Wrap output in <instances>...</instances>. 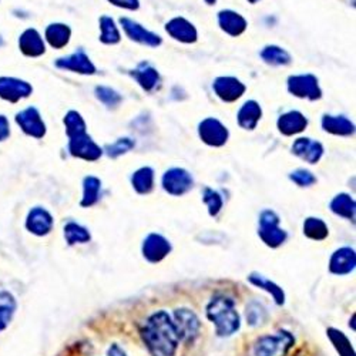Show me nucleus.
I'll list each match as a JSON object with an SVG mask.
<instances>
[{
	"mask_svg": "<svg viewBox=\"0 0 356 356\" xmlns=\"http://www.w3.org/2000/svg\"><path fill=\"white\" fill-rule=\"evenodd\" d=\"M16 309V298L9 291H0V332H3L10 325Z\"/></svg>",
	"mask_w": 356,
	"mask_h": 356,
	"instance_id": "obj_24",
	"label": "nucleus"
},
{
	"mask_svg": "<svg viewBox=\"0 0 356 356\" xmlns=\"http://www.w3.org/2000/svg\"><path fill=\"white\" fill-rule=\"evenodd\" d=\"M110 3L115 6L128 9V10H137L139 9V0H108Z\"/></svg>",
	"mask_w": 356,
	"mask_h": 356,
	"instance_id": "obj_43",
	"label": "nucleus"
},
{
	"mask_svg": "<svg viewBox=\"0 0 356 356\" xmlns=\"http://www.w3.org/2000/svg\"><path fill=\"white\" fill-rule=\"evenodd\" d=\"M328 336L331 342L333 344L335 349L338 351V353L341 356H355V351L351 345V342L348 341L346 336L344 335V332L338 331V329H333V328H329L328 329Z\"/></svg>",
	"mask_w": 356,
	"mask_h": 356,
	"instance_id": "obj_36",
	"label": "nucleus"
},
{
	"mask_svg": "<svg viewBox=\"0 0 356 356\" xmlns=\"http://www.w3.org/2000/svg\"><path fill=\"white\" fill-rule=\"evenodd\" d=\"M133 147H134V143L131 141L130 139H120V140H117L116 143H113V144L107 147V154H108L110 157L116 158V157H119V156H121V154L130 152V150L133 148Z\"/></svg>",
	"mask_w": 356,
	"mask_h": 356,
	"instance_id": "obj_40",
	"label": "nucleus"
},
{
	"mask_svg": "<svg viewBox=\"0 0 356 356\" xmlns=\"http://www.w3.org/2000/svg\"><path fill=\"white\" fill-rule=\"evenodd\" d=\"M295 340L287 331H279L275 335L264 336L255 345L257 356H285L292 348Z\"/></svg>",
	"mask_w": 356,
	"mask_h": 356,
	"instance_id": "obj_3",
	"label": "nucleus"
},
{
	"mask_svg": "<svg viewBox=\"0 0 356 356\" xmlns=\"http://www.w3.org/2000/svg\"><path fill=\"white\" fill-rule=\"evenodd\" d=\"M205 2H207L209 5H213V3H215V0H205Z\"/></svg>",
	"mask_w": 356,
	"mask_h": 356,
	"instance_id": "obj_46",
	"label": "nucleus"
},
{
	"mask_svg": "<svg viewBox=\"0 0 356 356\" xmlns=\"http://www.w3.org/2000/svg\"><path fill=\"white\" fill-rule=\"evenodd\" d=\"M64 238L69 246H74V244H86L90 241V233L82 227L80 224L69 222L64 227Z\"/></svg>",
	"mask_w": 356,
	"mask_h": 356,
	"instance_id": "obj_34",
	"label": "nucleus"
},
{
	"mask_svg": "<svg viewBox=\"0 0 356 356\" xmlns=\"http://www.w3.org/2000/svg\"><path fill=\"white\" fill-rule=\"evenodd\" d=\"M69 152L73 157L83 158L86 161H96L102 157V148L86 133L70 139Z\"/></svg>",
	"mask_w": 356,
	"mask_h": 356,
	"instance_id": "obj_9",
	"label": "nucleus"
},
{
	"mask_svg": "<svg viewBox=\"0 0 356 356\" xmlns=\"http://www.w3.org/2000/svg\"><path fill=\"white\" fill-rule=\"evenodd\" d=\"M56 66H58L59 69L70 70V71L80 73V74H95L96 73L95 64L91 63L90 58L84 53V50H78L76 53L67 56V58L59 59L58 62H56Z\"/></svg>",
	"mask_w": 356,
	"mask_h": 356,
	"instance_id": "obj_16",
	"label": "nucleus"
},
{
	"mask_svg": "<svg viewBox=\"0 0 356 356\" xmlns=\"http://www.w3.org/2000/svg\"><path fill=\"white\" fill-rule=\"evenodd\" d=\"M96 96L102 103H104L108 107H115L121 102V97L116 90L110 88V87H104V86L96 87Z\"/></svg>",
	"mask_w": 356,
	"mask_h": 356,
	"instance_id": "obj_38",
	"label": "nucleus"
},
{
	"mask_svg": "<svg viewBox=\"0 0 356 356\" xmlns=\"http://www.w3.org/2000/svg\"><path fill=\"white\" fill-rule=\"evenodd\" d=\"M141 335L153 356H174L180 344L174 322L165 311H158L150 316Z\"/></svg>",
	"mask_w": 356,
	"mask_h": 356,
	"instance_id": "obj_1",
	"label": "nucleus"
},
{
	"mask_svg": "<svg viewBox=\"0 0 356 356\" xmlns=\"http://www.w3.org/2000/svg\"><path fill=\"white\" fill-rule=\"evenodd\" d=\"M10 136V126H9V120L0 115V141L8 140Z\"/></svg>",
	"mask_w": 356,
	"mask_h": 356,
	"instance_id": "obj_44",
	"label": "nucleus"
},
{
	"mask_svg": "<svg viewBox=\"0 0 356 356\" xmlns=\"http://www.w3.org/2000/svg\"><path fill=\"white\" fill-rule=\"evenodd\" d=\"M291 180H292L295 184H298L299 187H309V185H312V184L316 182L315 176H313L311 171L305 170V168H299V170L294 171V173L291 174Z\"/></svg>",
	"mask_w": 356,
	"mask_h": 356,
	"instance_id": "obj_41",
	"label": "nucleus"
},
{
	"mask_svg": "<svg viewBox=\"0 0 356 356\" xmlns=\"http://www.w3.org/2000/svg\"><path fill=\"white\" fill-rule=\"evenodd\" d=\"M248 281H250L251 284H254L255 287L262 288V289H265L267 292H270V294L272 295V298L275 299V302H276L278 305H284V302H285V294H284L283 288H279L276 284L272 283V281L267 279L265 276H262V275H259V274H251V275L248 276Z\"/></svg>",
	"mask_w": 356,
	"mask_h": 356,
	"instance_id": "obj_28",
	"label": "nucleus"
},
{
	"mask_svg": "<svg viewBox=\"0 0 356 356\" xmlns=\"http://www.w3.org/2000/svg\"><path fill=\"white\" fill-rule=\"evenodd\" d=\"M213 88L215 91V95L222 102H227V103H233L238 100L244 93H246V86L235 78H218L215 79Z\"/></svg>",
	"mask_w": 356,
	"mask_h": 356,
	"instance_id": "obj_15",
	"label": "nucleus"
},
{
	"mask_svg": "<svg viewBox=\"0 0 356 356\" xmlns=\"http://www.w3.org/2000/svg\"><path fill=\"white\" fill-rule=\"evenodd\" d=\"M331 210L336 215L344 217L346 219H353L355 218V201L348 194H340L332 200Z\"/></svg>",
	"mask_w": 356,
	"mask_h": 356,
	"instance_id": "obj_31",
	"label": "nucleus"
},
{
	"mask_svg": "<svg viewBox=\"0 0 356 356\" xmlns=\"http://www.w3.org/2000/svg\"><path fill=\"white\" fill-rule=\"evenodd\" d=\"M64 126L69 139L86 133V123L78 111H69L64 117Z\"/></svg>",
	"mask_w": 356,
	"mask_h": 356,
	"instance_id": "obj_37",
	"label": "nucleus"
},
{
	"mask_svg": "<svg viewBox=\"0 0 356 356\" xmlns=\"http://www.w3.org/2000/svg\"><path fill=\"white\" fill-rule=\"evenodd\" d=\"M218 23L221 29L230 36H239L247 29V21L239 13L233 10H222L218 13Z\"/></svg>",
	"mask_w": 356,
	"mask_h": 356,
	"instance_id": "obj_22",
	"label": "nucleus"
},
{
	"mask_svg": "<svg viewBox=\"0 0 356 356\" xmlns=\"http://www.w3.org/2000/svg\"><path fill=\"white\" fill-rule=\"evenodd\" d=\"M292 152H294V154H296L299 158H302L304 161H307L309 164H316L318 161L321 160V157L324 154V147L320 141L302 137V139H298L294 143Z\"/></svg>",
	"mask_w": 356,
	"mask_h": 356,
	"instance_id": "obj_17",
	"label": "nucleus"
},
{
	"mask_svg": "<svg viewBox=\"0 0 356 356\" xmlns=\"http://www.w3.org/2000/svg\"><path fill=\"white\" fill-rule=\"evenodd\" d=\"M308 126V120L307 117L299 113V111H289V113H285L279 117L278 120V128L283 134L285 136H294L301 133Z\"/></svg>",
	"mask_w": 356,
	"mask_h": 356,
	"instance_id": "obj_21",
	"label": "nucleus"
},
{
	"mask_svg": "<svg viewBox=\"0 0 356 356\" xmlns=\"http://www.w3.org/2000/svg\"><path fill=\"white\" fill-rule=\"evenodd\" d=\"M100 187H102V182L97 177L88 176L84 178V181H83L84 194H83V200H82V207H91V205H95L99 201Z\"/></svg>",
	"mask_w": 356,
	"mask_h": 356,
	"instance_id": "obj_30",
	"label": "nucleus"
},
{
	"mask_svg": "<svg viewBox=\"0 0 356 356\" xmlns=\"http://www.w3.org/2000/svg\"><path fill=\"white\" fill-rule=\"evenodd\" d=\"M164 190L171 195H182L193 189V178L182 168H171L163 176Z\"/></svg>",
	"mask_w": 356,
	"mask_h": 356,
	"instance_id": "obj_7",
	"label": "nucleus"
},
{
	"mask_svg": "<svg viewBox=\"0 0 356 356\" xmlns=\"http://www.w3.org/2000/svg\"><path fill=\"white\" fill-rule=\"evenodd\" d=\"M264 315L265 311L259 304H251L247 307V320L250 322V325H258L262 321H264Z\"/></svg>",
	"mask_w": 356,
	"mask_h": 356,
	"instance_id": "obj_42",
	"label": "nucleus"
},
{
	"mask_svg": "<svg viewBox=\"0 0 356 356\" xmlns=\"http://www.w3.org/2000/svg\"><path fill=\"white\" fill-rule=\"evenodd\" d=\"M16 123L21 126L23 133L34 139H43L46 134V124L40 117L39 110L29 107L16 115Z\"/></svg>",
	"mask_w": 356,
	"mask_h": 356,
	"instance_id": "obj_8",
	"label": "nucleus"
},
{
	"mask_svg": "<svg viewBox=\"0 0 356 356\" xmlns=\"http://www.w3.org/2000/svg\"><path fill=\"white\" fill-rule=\"evenodd\" d=\"M259 237L271 248H278L287 241V233L279 228V218L274 211H262L259 217Z\"/></svg>",
	"mask_w": 356,
	"mask_h": 356,
	"instance_id": "obj_4",
	"label": "nucleus"
},
{
	"mask_svg": "<svg viewBox=\"0 0 356 356\" xmlns=\"http://www.w3.org/2000/svg\"><path fill=\"white\" fill-rule=\"evenodd\" d=\"M304 234L315 241H322L328 237V226L321 218H308L304 222Z\"/></svg>",
	"mask_w": 356,
	"mask_h": 356,
	"instance_id": "obj_35",
	"label": "nucleus"
},
{
	"mask_svg": "<svg viewBox=\"0 0 356 356\" xmlns=\"http://www.w3.org/2000/svg\"><path fill=\"white\" fill-rule=\"evenodd\" d=\"M71 30L62 23H53L46 29V40L54 49H63L69 45Z\"/></svg>",
	"mask_w": 356,
	"mask_h": 356,
	"instance_id": "obj_26",
	"label": "nucleus"
},
{
	"mask_svg": "<svg viewBox=\"0 0 356 356\" xmlns=\"http://www.w3.org/2000/svg\"><path fill=\"white\" fill-rule=\"evenodd\" d=\"M54 226V221L51 214L42 209V207H36L33 210H30L27 218H26V228L27 231H30L32 234L37 235V237H45L47 235Z\"/></svg>",
	"mask_w": 356,
	"mask_h": 356,
	"instance_id": "obj_14",
	"label": "nucleus"
},
{
	"mask_svg": "<svg viewBox=\"0 0 356 356\" xmlns=\"http://www.w3.org/2000/svg\"><path fill=\"white\" fill-rule=\"evenodd\" d=\"M165 30L173 37V39L181 43H194L197 40V30L194 25L190 23L184 17L173 19V21L167 23Z\"/></svg>",
	"mask_w": 356,
	"mask_h": 356,
	"instance_id": "obj_18",
	"label": "nucleus"
},
{
	"mask_svg": "<svg viewBox=\"0 0 356 356\" xmlns=\"http://www.w3.org/2000/svg\"><path fill=\"white\" fill-rule=\"evenodd\" d=\"M173 322L177 329L180 341L190 342L198 335L200 321H198L197 315L190 309H187V308L176 309Z\"/></svg>",
	"mask_w": 356,
	"mask_h": 356,
	"instance_id": "obj_6",
	"label": "nucleus"
},
{
	"mask_svg": "<svg viewBox=\"0 0 356 356\" xmlns=\"http://www.w3.org/2000/svg\"><path fill=\"white\" fill-rule=\"evenodd\" d=\"M356 255L351 248H341L331 257L329 271L336 275H346L355 270Z\"/></svg>",
	"mask_w": 356,
	"mask_h": 356,
	"instance_id": "obj_20",
	"label": "nucleus"
},
{
	"mask_svg": "<svg viewBox=\"0 0 356 356\" xmlns=\"http://www.w3.org/2000/svg\"><path fill=\"white\" fill-rule=\"evenodd\" d=\"M19 47H21V51L25 56H29V58H39V56H42L46 51L42 36L34 29H27L22 33L21 39H19Z\"/></svg>",
	"mask_w": 356,
	"mask_h": 356,
	"instance_id": "obj_19",
	"label": "nucleus"
},
{
	"mask_svg": "<svg viewBox=\"0 0 356 356\" xmlns=\"http://www.w3.org/2000/svg\"><path fill=\"white\" fill-rule=\"evenodd\" d=\"M262 116L261 107L257 102L250 100L244 104L238 111V124L246 130H254Z\"/></svg>",
	"mask_w": 356,
	"mask_h": 356,
	"instance_id": "obj_23",
	"label": "nucleus"
},
{
	"mask_svg": "<svg viewBox=\"0 0 356 356\" xmlns=\"http://www.w3.org/2000/svg\"><path fill=\"white\" fill-rule=\"evenodd\" d=\"M33 87L21 79L0 78V99L10 103H17L32 95Z\"/></svg>",
	"mask_w": 356,
	"mask_h": 356,
	"instance_id": "obj_11",
	"label": "nucleus"
},
{
	"mask_svg": "<svg viewBox=\"0 0 356 356\" xmlns=\"http://www.w3.org/2000/svg\"><path fill=\"white\" fill-rule=\"evenodd\" d=\"M204 202L207 204L210 215H213V217L217 215L221 211V209H222V198H221V195L217 191L211 190V189H205L204 190Z\"/></svg>",
	"mask_w": 356,
	"mask_h": 356,
	"instance_id": "obj_39",
	"label": "nucleus"
},
{
	"mask_svg": "<svg viewBox=\"0 0 356 356\" xmlns=\"http://www.w3.org/2000/svg\"><path fill=\"white\" fill-rule=\"evenodd\" d=\"M322 127L335 136H351L353 133V124L342 116H325L322 119Z\"/></svg>",
	"mask_w": 356,
	"mask_h": 356,
	"instance_id": "obj_27",
	"label": "nucleus"
},
{
	"mask_svg": "<svg viewBox=\"0 0 356 356\" xmlns=\"http://www.w3.org/2000/svg\"><path fill=\"white\" fill-rule=\"evenodd\" d=\"M228 130L217 119H205L200 124V137L201 140L211 147H221L228 140Z\"/></svg>",
	"mask_w": 356,
	"mask_h": 356,
	"instance_id": "obj_10",
	"label": "nucleus"
},
{
	"mask_svg": "<svg viewBox=\"0 0 356 356\" xmlns=\"http://www.w3.org/2000/svg\"><path fill=\"white\" fill-rule=\"evenodd\" d=\"M120 23L123 26V30L126 32V34L130 37L131 40H134L140 45H145L150 47H157L161 45V37L145 30L141 25H139L137 22L131 21L128 17H121Z\"/></svg>",
	"mask_w": 356,
	"mask_h": 356,
	"instance_id": "obj_12",
	"label": "nucleus"
},
{
	"mask_svg": "<svg viewBox=\"0 0 356 356\" xmlns=\"http://www.w3.org/2000/svg\"><path fill=\"white\" fill-rule=\"evenodd\" d=\"M100 29H102L100 40L104 45H116L120 42V32L111 17L108 16L100 17Z\"/></svg>",
	"mask_w": 356,
	"mask_h": 356,
	"instance_id": "obj_33",
	"label": "nucleus"
},
{
	"mask_svg": "<svg viewBox=\"0 0 356 356\" xmlns=\"http://www.w3.org/2000/svg\"><path fill=\"white\" fill-rule=\"evenodd\" d=\"M250 3H257V2H259V0H248Z\"/></svg>",
	"mask_w": 356,
	"mask_h": 356,
	"instance_id": "obj_47",
	"label": "nucleus"
},
{
	"mask_svg": "<svg viewBox=\"0 0 356 356\" xmlns=\"http://www.w3.org/2000/svg\"><path fill=\"white\" fill-rule=\"evenodd\" d=\"M108 356H126V353L117 345H111L108 349Z\"/></svg>",
	"mask_w": 356,
	"mask_h": 356,
	"instance_id": "obj_45",
	"label": "nucleus"
},
{
	"mask_svg": "<svg viewBox=\"0 0 356 356\" xmlns=\"http://www.w3.org/2000/svg\"><path fill=\"white\" fill-rule=\"evenodd\" d=\"M288 90L294 96L308 100H318L322 96L320 84H318V79L312 76V74L291 76L288 79Z\"/></svg>",
	"mask_w": 356,
	"mask_h": 356,
	"instance_id": "obj_5",
	"label": "nucleus"
},
{
	"mask_svg": "<svg viewBox=\"0 0 356 356\" xmlns=\"http://www.w3.org/2000/svg\"><path fill=\"white\" fill-rule=\"evenodd\" d=\"M131 182L139 194H148L154 185V171L150 167H143L134 173Z\"/></svg>",
	"mask_w": 356,
	"mask_h": 356,
	"instance_id": "obj_29",
	"label": "nucleus"
},
{
	"mask_svg": "<svg viewBox=\"0 0 356 356\" xmlns=\"http://www.w3.org/2000/svg\"><path fill=\"white\" fill-rule=\"evenodd\" d=\"M171 251V246L168 239L160 234H150L143 244V255L150 262L163 261Z\"/></svg>",
	"mask_w": 356,
	"mask_h": 356,
	"instance_id": "obj_13",
	"label": "nucleus"
},
{
	"mask_svg": "<svg viewBox=\"0 0 356 356\" xmlns=\"http://www.w3.org/2000/svg\"><path fill=\"white\" fill-rule=\"evenodd\" d=\"M133 78L145 91H152L160 82L158 71L148 63L139 64V67L133 71Z\"/></svg>",
	"mask_w": 356,
	"mask_h": 356,
	"instance_id": "obj_25",
	"label": "nucleus"
},
{
	"mask_svg": "<svg viewBox=\"0 0 356 356\" xmlns=\"http://www.w3.org/2000/svg\"><path fill=\"white\" fill-rule=\"evenodd\" d=\"M261 58L265 63L274 66H287L291 63V56L284 49L278 46H267L261 51Z\"/></svg>",
	"mask_w": 356,
	"mask_h": 356,
	"instance_id": "obj_32",
	"label": "nucleus"
},
{
	"mask_svg": "<svg viewBox=\"0 0 356 356\" xmlns=\"http://www.w3.org/2000/svg\"><path fill=\"white\" fill-rule=\"evenodd\" d=\"M209 320L215 325L218 336H230L235 333L239 327V315L235 311V304L228 296H215L207 307Z\"/></svg>",
	"mask_w": 356,
	"mask_h": 356,
	"instance_id": "obj_2",
	"label": "nucleus"
}]
</instances>
